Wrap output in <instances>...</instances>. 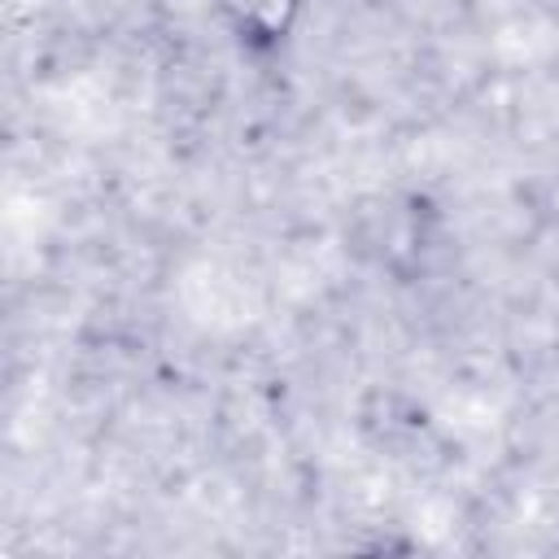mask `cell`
<instances>
[{
	"label": "cell",
	"mask_w": 559,
	"mask_h": 559,
	"mask_svg": "<svg viewBox=\"0 0 559 559\" xmlns=\"http://www.w3.org/2000/svg\"><path fill=\"white\" fill-rule=\"evenodd\" d=\"M428 223L432 210L419 197H380L376 210L358 214V253L393 275H406L428 253Z\"/></svg>",
	"instance_id": "1"
},
{
	"label": "cell",
	"mask_w": 559,
	"mask_h": 559,
	"mask_svg": "<svg viewBox=\"0 0 559 559\" xmlns=\"http://www.w3.org/2000/svg\"><path fill=\"white\" fill-rule=\"evenodd\" d=\"M210 9L245 57H275L297 35L306 0H210Z\"/></svg>",
	"instance_id": "2"
}]
</instances>
